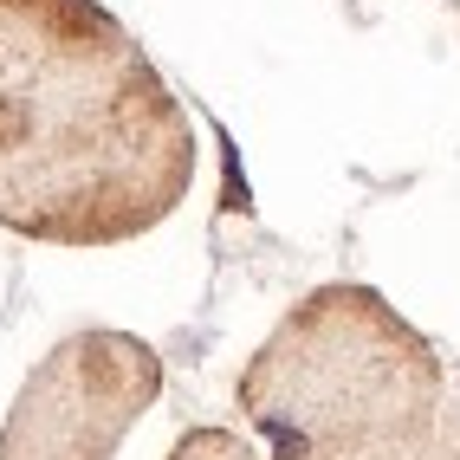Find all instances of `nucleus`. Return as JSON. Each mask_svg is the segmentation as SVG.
<instances>
[{"mask_svg": "<svg viewBox=\"0 0 460 460\" xmlns=\"http://www.w3.org/2000/svg\"><path fill=\"white\" fill-rule=\"evenodd\" d=\"M169 460H266L253 441H240L234 428H189V435H175Z\"/></svg>", "mask_w": 460, "mask_h": 460, "instance_id": "obj_4", "label": "nucleus"}, {"mask_svg": "<svg viewBox=\"0 0 460 460\" xmlns=\"http://www.w3.org/2000/svg\"><path fill=\"white\" fill-rule=\"evenodd\" d=\"M441 454L460 460V389H447V409H441Z\"/></svg>", "mask_w": 460, "mask_h": 460, "instance_id": "obj_5", "label": "nucleus"}, {"mask_svg": "<svg viewBox=\"0 0 460 460\" xmlns=\"http://www.w3.org/2000/svg\"><path fill=\"white\" fill-rule=\"evenodd\" d=\"M234 395L272 460H331L441 428L447 363L383 292L337 279L266 331Z\"/></svg>", "mask_w": 460, "mask_h": 460, "instance_id": "obj_2", "label": "nucleus"}, {"mask_svg": "<svg viewBox=\"0 0 460 460\" xmlns=\"http://www.w3.org/2000/svg\"><path fill=\"white\" fill-rule=\"evenodd\" d=\"M163 357L137 331H72L26 370L0 460H117L124 435L156 409Z\"/></svg>", "mask_w": 460, "mask_h": 460, "instance_id": "obj_3", "label": "nucleus"}, {"mask_svg": "<svg viewBox=\"0 0 460 460\" xmlns=\"http://www.w3.org/2000/svg\"><path fill=\"white\" fill-rule=\"evenodd\" d=\"M195 181L181 104L91 0H0V227L124 247Z\"/></svg>", "mask_w": 460, "mask_h": 460, "instance_id": "obj_1", "label": "nucleus"}]
</instances>
